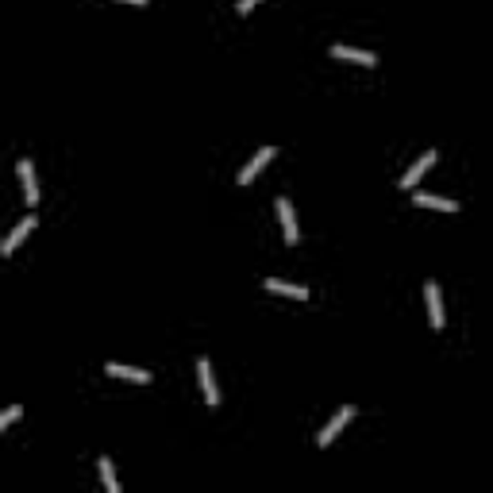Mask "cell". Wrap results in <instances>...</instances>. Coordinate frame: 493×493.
Segmentation results:
<instances>
[{"instance_id":"4fadbf2b","label":"cell","mask_w":493,"mask_h":493,"mask_svg":"<svg viewBox=\"0 0 493 493\" xmlns=\"http://www.w3.org/2000/svg\"><path fill=\"white\" fill-rule=\"evenodd\" d=\"M101 463V482L108 493H120V482H116V470H112V458H96Z\"/></svg>"},{"instance_id":"8992f818","label":"cell","mask_w":493,"mask_h":493,"mask_svg":"<svg viewBox=\"0 0 493 493\" xmlns=\"http://www.w3.org/2000/svg\"><path fill=\"white\" fill-rule=\"evenodd\" d=\"M424 301H428V320H432V327L439 332V327H443V301H439V285H435V282L424 285Z\"/></svg>"},{"instance_id":"277c9868","label":"cell","mask_w":493,"mask_h":493,"mask_svg":"<svg viewBox=\"0 0 493 493\" xmlns=\"http://www.w3.org/2000/svg\"><path fill=\"white\" fill-rule=\"evenodd\" d=\"M435 158H439V154H435V151L420 154V162H413V166L405 170V177H401V189H413V185L420 182V177H424V174H428V170L435 166Z\"/></svg>"},{"instance_id":"3957f363","label":"cell","mask_w":493,"mask_h":493,"mask_svg":"<svg viewBox=\"0 0 493 493\" xmlns=\"http://www.w3.org/2000/svg\"><path fill=\"white\" fill-rule=\"evenodd\" d=\"M274 154H277V151H274V146H262V151H258V154H254V158H251V162H246V166L239 170V185H251V182H254V177H258V174H262V166H266V162H270V158H274Z\"/></svg>"},{"instance_id":"5b68a950","label":"cell","mask_w":493,"mask_h":493,"mask_svg":"<svg viewBox=\"0 0 493 493\" xmlns=\"http://www.w3.org/2000/svg\"><path fill=\"white\" fill-rule=\"evenodd\" d=\"M277 220H282V232L289 243H297V216H293V204L289 196H277Z\"/></svg>"},{"instance_id":"5bb4252c","label":"cell","mask_w":493,"mask_h":493,"mask_svg":"<svg viewBox=\"0 0 493 493\" xmlns=\"http://www.w3.org/2000/svg\"><path fill=\"white\" fill-rule=\"evenodd\" d=\"M20 420V405H12V408H4V413H0V432H8L12 428V424Z\"/></svg>"},{"instance_id":"52a82bcc","label":"cell","mask_w":493,"mask_h":493,"mask_svg":"<svg viewBox=\"0 0 493 493\" xmlns=\"http://www.w3.org/2000/svg\"><path fill=\"white\" fill-rule=\"evenodd\" d=\"M332 58H343V62H358V65H377V54L374 51H355V46H332Z\"/></svg>"},{"instance_id":"9a60e30c","label":"cell","mask_w":493,"mask_h":493,"mask_svg":"<svg viewBox=\"0 0 493 493\" xmlns=\"http://www.w3.org/2000/svg\"><path fill=\"white\" fill-rule=\"evenodd\" d=\"M254 4H258V0H239V4H235V8H239V12L246 15V12H251V8H254Z\"/></svg>"},{"instance_id":"30bf717a","label":"cell","mask_w":493,"mask_h":493,"mask_svg":"<svg viewBox=\"0 0 493 493\" xmlns=\"http://www.w3.org/2000/svg\"><path fill=\"white\" fill-rule=\"evenodd\" d=\"M104 370H108L112 377H123V382H139V385L151 382V370H135V366H123V363H108Z\"/></svg>"},{"instance_id":"ba28073f","label":"cell","mask_w":493,"mask_h":493,"mask_svg":"<svg viewBox=\"0 0 493 493\" xmlns=\"http://www.w3.org/2000/svg\"><path fill=\"white\" fill-rule=\"evenodd\" d=\"M35 224H39L35 216H23V224H20V227H12V235H8V239H4V246H0V254H12L15 246H20V243L27 239L31 232H35Z\"/></svg>"},{"instance_id":"9c48e42d","label":"cell","mask_w":493,"mask_h":493,"mask_svg":"<svg viewBox=\"0 0 493 493\" xmlns=\"http://www.w3.org/2000/svg\"><path fill=\"white\" fill-rule=\"evenodd\" d=\"M20 182H23V196H27V204L35 208L39 201V185H35V166H31V158L20 162Z\"/></svg>"},{"instance_id":"7a4b0ae2","label":"cell","mask_w":493,"mask_h":493,"mask_svg":"<svg viewBox=\"0 0 493 493\" xmlns=\"http://www.w3.org/2000/svg\"><path fill=\"white\" fill-rule=\"evenodd\" d=\"M196 374H201L204 405H208V408H216V405H220V389H216V377H212V363H208V358H201V363H196Z\"/></svg>"},{"instance_id":"7c38bea8","label":"cell","mask_w":493,"mask_h":493,"mask_svg":"<svg viewBox=\"0 0 493 493\" xmlns=\"http://www.w3.org/2000/svg\"><path fill=\"white\" fill-rule=\"evenodd\" d=\"M416 204L420 208H435V212H455L458 204L447 201V196H435V193H416Z\"/></svg>"},{"instance_id":"8fae6325","label":"cell","mask_w":493,"mask_h":493,"mask_svg":"<svg viewBox=\"0 0 493 493\" xmlns=\"http://www.w3.org/2000/svg\"><path fill=\"white\" fill-rule=\"evenodd\" d=\"M266 289H270V293H282V297H297V301L308 297L305 285H289V282H277V277H266Z\"/></svg>"},{"instance_id":"6da1fadb","label":"cell","mask_w":493,"mask_h":493,"mask_svg":"<svg viewBox=\"0 0 493 493\" xmlns=\"http://www.w3.org/2000/svg\"><path fill=\"white\" fill-rule=\"evenodd\" d=\"M351 416H355V405H343L339 413H335L332 420H327V428L320 432V439H316L320 447H332V443L339 439V432H343V428H347V424H351Z\"/></svg>"},{"instance_id":"2e32d148","label":"cell","mask_w":493,"mask_h":493,"mask_svg":"<svg viewBox=\"0 0 493 493\" xmlns=\"http://www.w3.org/2000/svg\"><path fill=\"white\" fill-rule=\"evenodd\" d=\"M123 4H146V0H123Z\"/></svg>"}]
</instances>
